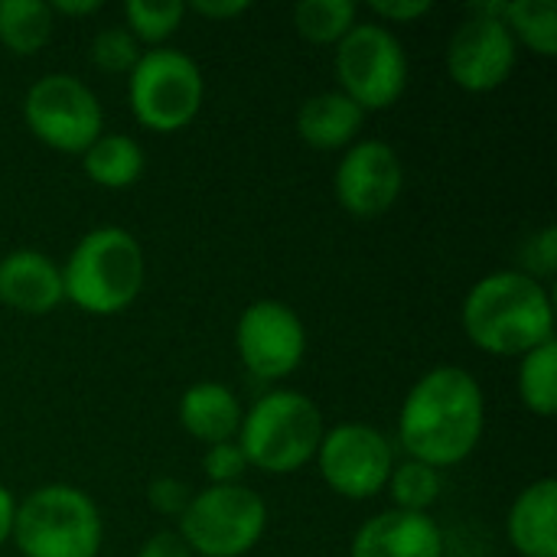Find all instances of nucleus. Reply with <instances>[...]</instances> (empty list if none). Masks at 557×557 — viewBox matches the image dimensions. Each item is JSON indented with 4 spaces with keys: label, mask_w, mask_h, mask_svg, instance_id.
<instances>
[{
    "label": "nucleus",
    "mask_w": 557,
    "mask_h": 557,
    "mask_svg": "<svg viewBox=\"0 0 557 557\" xmlns=\"http://www.w3.org/2000/svg\"><path fill=\"white\" fill-rule=\"evenodd\" d=\"M486 398L480 382L457 366L421 375L401 401L398 441L408 460L434 470L463 463L483 441Z\"/></svg>",
    "instance_id": "obj_1"
},
{
    "label": "nucleus",
    "mask_w": 557,
    "mask_h": 557,
    "mask_svg": "<svg viewBox=\"0 0 557 557\" xmlns=\"http://www.w3.org/2000/svg\"><path fill=\"white\" fill-rule=\"evenodd\" d=\"M463 333L490 356H525L555 339V307L529 271H496L463 300Z\"/></svg>",
    "instance_id": "obj_2"
},
{
    "label": "nucleus",
    "mask_w": 557,
    "mask_h": 557,
    "mask_svg": "<svg viewBox=\"0 0 557 557\" xmlns=\"http://www.w3.org/2000/svg\"><path fill=\"white\" fill-rule=\"evenodd\" d=\"M144 248L121 225H101L78 238L65 268L62 290L82 313L114 317L144 290Z\"/></svg>",
    "instance_id": "obj_3"
},
{
    "label": "nucleus",
    "mask_w": 557,
    "mask_h": 557,
    "mask_svg": "<svg viewBox=\"0 0 557 557\" xmlns=\"http://www.w3.org/2000/svg\"><path fill=\"white\" fill-rule=\"evenodd\" d=\"M323 414L300 392H268L245 414L238 428V447L248 467L287 476L317 457L323 441Z\"/></svg>",
    "instance_id": "obj_4"
},
{
    "label": "nucleus",
    "mask_w": 557,
    "mask_h": 557,
    "mask_svg": "<svg viewBox=\"0 0 557 557\" xmlns=\"http://www.w3.org/2000/svg\"><path fill=\"white\" fill-rule=\"evenodd\" d=\"M10 539L23 557H98L104 525L88 493L49 483L16 506Z\"/></svg>",
    "instance_id": "obj_5"
},
{
    "label": "nucleus",
    "mask_w": 557,
    "mask_h": 557,
    "mask_svg": "<svg viewBox=\"0 0 557 557\" xmlns=\"http://www.w3.org/2000/svg\"><path fill=\"white\" fill-rule=\"evenodd\" d=\"M202 72L180 49H147L127 72V104L140 127L153 134H176L202 108Z\"/></svg>",
    "instance_id": "obj_6"
},
{
    "label": "nucleus",
    "mask_w": 557,
    "mask_h": 557,
    "mask_svg": "<svg viewBox=\"0 0 557 557\" xmlns=\"http://www.w3.org/2000/svg\"><path fill=\"white\" fill-rule=\"evenodd\" d=\"M268 529L264 499L235 483V486H206L196 493L180 516V539L199 557H245Z\"/></svg>",
    "instance_id": "obj_7"
},
{
    "label": "nucleus",
    "mask_w": 557,
    "mask_h": 557,
    "mask_svg": "<svg viewBox=\"0 0 557 557\" xmlns=\"http://www.w3.org/2000/svg\"><path fill=\"white\" fill-rule=\"evenodd\" d=\"M336 78L362 111H385L408 88V52L388 26L356 23L336 46Z\"/></svg>",
    "instance_id": "obj_8"
},
{
    "label": "nucleus",
    "mask_w": 557,
    "mask_h": 557,
    "mask_svg": "<svg viewBox=\"0 0 557 557\" xmlns=\"http://www.w3.org/2000/svg\"><path fill=\"white\" fill-rule=\"evenodd\" d=\"M23 121L36 140L59 153H85L104 131L98 95L69 72H49L29 85Z\"/></svg>",
    "instance_id": "obj_9"
},
{
    "label": "nucleus",
    "mask_w": 557,
    "mask_h": 557,
    "mask_svg": "<svg viewBox=\"0 0 557 557\" xmlns=\"http://www.w3.org/2000/svg\"><path fill=\"white\" fill-rule=\"evenodd\" d=\"M317 463L326 486L352 503H366L388 486L395 470V450L372 424H336L317 447Z\"/></svg>",
    "instance_id": "obj_10"
},
{
    "label": "nucleus",
    "mask_w": 557,
    "mask_h": 557,
    "mask_svg": "<svg viewBox=\"0 0 557 557\" xmlns=\"http://www.w3.org/2000/svg\"><path fill=\"white\" fill-rule=\"evenodd\" d=\"M235 349L245 369L261 382H277L297 372L307 356V330L294 307L281 300H258L242 310L235 326Z\"/></svg>",
    "instance_id": "obj_11"
},
{
    "label": "nucleus",
    "mask_w": 557,
    "mask_h": 557,
    "mask_svg": "<svg viewBox=\"0 0 557 557\" xmlns=\"http://www.w3.org/2000/svg\"><path fill=\"white\" fill-rule=\"evenodd\" d=\"M519 42L499 16L470 13L447 42V72L463 91L483 95L509 82Z\"/></svg>",
    "instance_id": "obj_12"
},
{
    "label": "nucleus",
    "mask_w": 557,
    "mask_h": 557,
    "mask_svg": "<svg viewBox=\"0 0 557 557\" xmlns=\"http://www.w3.org/2000/svg\"><path fill=\"white\" fill-rule=\"evenodd\" d=\"M405 186L401 157L385 140H359L346 150L336 166L333 189L339 206L356 219H379L385 215Z\"/></svg>",
    "instance_id": "obj_13"
},
{
    "label": "nucleus",
    "mask_w": 557,
    "mask_h": 557,
    "mask_svg": "<svg viewBox=\"0 0 557 557\" xmlns=\"http://www.w3.org/2000/svg\"><path fill=\"white\" fill-rule=\"evenodd\" d=\"M352 557H444V532L428 512L388 509L356 532Z\"/></svg>",
    "instance_id": "obj_14"
},
{
    "label": "nucleus",
    "mask_w": 557,
    "mask_h": 557,
    "mask_svg": "<svg viewBox=\"0 0 557 557\" xmlns=\"http://www.w3.org/2000/svg\"><path fill=\"white\" fill-rule=\"evenodd\" d=\"M65 300L62 290V268L33 248L10 251L0 258V304L26 313V317H46Z\"/></svg>",
    "instance_id": "obj_15"
},
{
    "label": "nucleus",
    "mask_w": 557,
    "mask_h": 557,
    "mask_svg": "<svg viewBox=\"0 0 557 557\" xmlns=\"http://www.w3.org/2000/svg\"><path fill=\"white\" fill-rule=\"evenodd\" d=\"M509 542L522 557H557V483L525 486L509 509Z\"/></svg>",
    "instance_id": "obj_16"
},
{
    "label": "nucleus",
    "mask_w": 557,
    "mask_h": 557,
    "mask_svg": "<svg viewBox=\"0 0 557 557\" xmlns=\"http://www.w3.org/2000/svg\"><path fill=\"white\" fill-rule=\"evenodd\" d=\"M180 424L189 437L209 447L235 441L242 428V401L222 382H196L180 398Z\"/></svg>",
    "instance_id": "obj_17"
},
{
    "label": "nucleus",
    "mask_w": 557,
    "mask_h": 557,
    "mask_svg": "<svg viewBox=\"0 0 557 557\" xmlns=\"http://www.w3.org/2000/svg\"><path fill=\"white\" fill-rule=\"evenodd\" d=\"M366 111L343 91H320L297 111V134L313 150H343L362 131Z\"/></svg>",
    "instance_id": "obj_18"
},
{
    "label": "nucleus",
    "mask_w": 557,
    "mask_h": 557,
    "mask_svg": "<svg viewBox=\"0 0 557 557\" xmlns=\"http://www.w3.org/2000/svg\"><path fill=\"white\" fill-rule=\"evenodd\" d=\"M82 170L101 189H127L144 173V147L127 134H101L82 153Z\"/></svg>",
    "instance_id": "obj_19"
},
{
    "label": "nucleus",
    "mask_w": 557,
    "mask_h": 557,
    "mask_svg": "<svg viewBox=\"0 0 557 557\" xmlns=\"http://www.w3.org/2000/svg\"><path fill=\"white\" fill-rule=\"evenodd\" d=\"M55 26L46 0H0V46L13 55H36Z\"/></svg>",
    "instance_id": "obj_20"
},
{
    "label": "nucleus",
    "mask_w": 557,
    "mask_h": 557,
    "mask_svg": "<svg viewBox=\"0 0 557 557\" xmlns=\"http://www.w3.org/2000/svg\"><path fill=\"white\" fill-rule=\"evenodd\" d=\"M512 39L529 46L535 55H557V3L555 0H506V16Z\"/></svg>",
    "instance_id": "obj_21"
},
{
    "label": "nucleus",
    "mask_w": 557,
    "mask_h": 557,
    "mask_svg": "<svg viewBox=\"0 0 557 557\" xmlns=\"http://www.w3.org/2000/svg\"><path fill=\"white\" fill-rule=\"evenodd\" d=\"M519 398L522 405L539 414L552 418L557 411V343H542L539 349L525 352L519 362Z\"/></svg>",
    "instance_id": "obj_22"
},
{
    "label": "nucleus",
    "mask_w": 557,
    "mask_h": 557,
    "mask_svg": "<svg viewBox=\"0 0 557 557\" xmlns=\"http://www.w3.org/2000/svg\"><path fill=\"white\" fill-rule=\"evenodd\" d=\"M356 13L352 0H304L294 7V26L313 46H339L356 26Z\"/></svg>",
    "instance_id": "obj_23"
},
{
    "label": "nucleus",
    "mask_w": 557,
    "mask_h": 557,
    "mask_svg": "<svg viewBox=\"0 0 557 557\" xmlns=\"http://www.w3.org/2000/svg\"><path fill=\"white\" fill-rule=\"evenodd\" d=\"M388 496H392V509L401 512H428L437 499H441V470L418 463V460H405L395 463L392 476H388Z\"/></svg>",
    "instance_id": "obj_24"
},
{
    "label": "nucleus",
    "mask_w": 557,
    "mask_h": 557,
    "mask_svg": "<svg viewBox=\"0 0 557 557\" xmlns=\"http://www.w3.org/2000/svg\"><path fill=\"white\" fill-rule=\"evenodd\" d=\"M183 16H186V3L180 0H131L124 7V20H127L124 29L137 42H147L157 49L180 29Z\"/></svg>",
    "instance_id": "obj_25"
},
{
    "label": "nucleus",
    "mask_w": 557,
    "mask_h": 557,
    "mask_svg": "<svg viewBox=\"0 0 557 557\" xmlns=\"http://www.w3.org/2000/svg\"><path fill=\"white\" fill-rule=\"evenodd\" d=\"M91 62L108 72V75H124L137 65L140 59V42L124 29V26H108L101 29L95 39H91V49H88Z\"/></svg>",
    "instance_id": "obj_26"
},
{
    "label": "nucleus",
    "mask_w": 557,
    "mask_h": 557,
    "mask_svg": "<svg viewBox=\"0 0 557 557\" xmlns=\"http://www.w3.org/2000/svg\"><path fill=\"white\" fill-rule=\"evenodd\" d=\"M202 470L209 476V486H235L242 480V473L248 470V460L235 441H225V444H212L206 450Z\"/></svg>",
    "instance_id": "obj_27"
},
{
    "label": "nucleus",
    "mask_w": 557,
    "mask_h": 557,
    "mask_svg": "<svg viewBox=\"0 0 557 557\" xmlns=\"http://www.w3.org/2000/svg\"><path fill=\"white\" fill-rule=\"evenodd\" d=\"M147 499H150V506H153L160 516H176V519H180V516L186 512L193 493H189L186 483L176 480V476H157V480L150 483V490H147Z\"/></svg>",
    "instance_id": "obj_28"
},
{
    "label": "nucleus",
    "mask_w": 557,
    "mask_h": 557,
    "mask_svg": "<svg viewBox=\"0 0 557 557\" xmlns=\"http://www.w3.org/2000/svg\"><path fill=\"white\" fill-rule=\"evenodd\" d=\"M529 268H532V277H552L557 268V228L555 225H545L539 235H532V245H529Z\"/></svg>",
    "instance_id": "obj_29"
},
{
    "label": "nucleus",
    "mask_w": 557,
    "mask_h": 557,
    "mask_svg": "<svg viewBox=\"0 0 557 557\" xmlns=\"http://www.w3.org/2000/svg\"><path fill=\"white\" fill-rule=\"evenodd\" d=\"M369 7L385 23H414L431 13V0H372Z\"/></svg>",
    "instance_id": "obj_30"
},
{
    "label": "nucleus",
    "mask_w": 557,
    "mask_h": 557,
    "mask_svg": "<svg viewBox=\"0 0 557 557\" xmlns=\"http://www.w3.org/2000/svg\"><path fill=\"white\" fill-rule=\"evenodd\" d=\"M137 557H193V552L176 532H157L153 539H147V545L137 552Z\"/></svg>",
    "instance_id": "obj_31"
},
{
    "label": "nucleus",
    "mask_w": 557,
    "mask_h": 557,
    "mask_svg": "<svg viewBox=\"0 0 557 557\" xmlns=\"http://www.w3.org/2000/svg\"><path fill=\"white\" fill-rule=\"evenodd\" d=\"M248 10V3L245 0H196L193 3V13H199V16H206V20H235V16H242Z\"/></svg>",
    "instance_id": "obj_32"
},
{
    "label": "nucleus",
    "mask_w": 557,
    "mask_h": 557,
    "mask_svg": "<svg viewBox=\"0 0 557 557\" xmlns=\"http://www.w3.org/2000/svg\"><path fill=\"white\" fill-rule=\"evenodd\" d=\"M13 519H16V499L10 496L7 486H0V548L10 542L13 535Z\"/></svg>",
    "instance_id": "obj_33"
},
{
    "label": "nucleus",
    "mask_w": 557,
    "mask_h": 557,
    "mask_svg": "<svg viewBox=\"0 0 557 557\" xmlns=\"http://www.w3.org/2000/svg\"><path fill=\"white\" fill-rule=\"evenodd\" d=\"M49 7H52V13H62V16H88V13L101 10L98 0H55Z\"/></svg>",
    "instance_id": "obj_34"
}]
</instances>
